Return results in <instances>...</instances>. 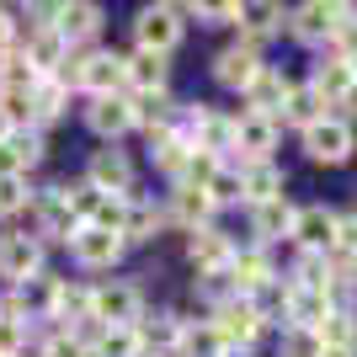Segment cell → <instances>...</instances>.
<instances>
[{"mask_svg":"<svg viewBox=\"0 0 357 357\" xmlns=\"http://www.w3.org/2000/svg\"><path fill=\"white\" fill-rule=\"evenodd\" d=\"M240 187H245V208H261V203H278V197H288V171H283L278 160L240 165Z\"/></svg>","mask_w":357,"mask_h":357,"instance_id":"obj_20","label":"cell"},{"mask_svg":"<svg viewBox=\"0 0 357 357\" xmlns=\"http://www.w3.org/2000/svg\"><path fill=\"white\" fill-rule=\"evenodd\" d=\"M27 331H32V326H22V320H6V314H0V357H27Z\"/></svg>","mask_w":357,"mask_h":357,"instance_id":"obj_43","label":"cell"},{"mask_svg":"<svg viewBox=\"0 0 357 357\" xmlns=\"http://www.w3.org/2000/svg\"><path fill=\"white\" fill-rule=\"evenodd\" d=\"M165 208H155L149 197H128V219H123V245H149V240H160V229H165Z\"/></svg>","mask_w":357,"mask_h":357,"instance_id":"obj_26","label":"cell"},{"mask_svg":"<svg viewBox=\"0 0 357 357\" xmlns=\"http://www.w3.org/2000/svg\"><path fill=\"white\" fill-rule=\"evenodd\" d=\"M203 192L213 197V208H229V203H245V187H240V165L235 160H224L219 171L208 176V187Z\"/></svg>","mask_w":357,"mask_h":357,"instance_id":"obj_35","label":"cell"},{"mask_svg":"<svg viewBox=\"0 0 357 357\" xmlns=\"http://www.w3.org/2000/svg\"><path fill=\"white\" fill-rule=\"evenodd\" d=\"M123 75H128V96H144V91H165V86H171V59L134 48V54H123Z\"/></svg>","mask_w":357,"mask_h":357,"instance_id":"obj_24","label":"cell"},{"mask_svg":"<svg viewBox=\"0 0 357 357\" xmlns=\"http://www.w3.org/2000/svg\"><path fill=\"white\" fill-rule=\"evenodd\" d=\"M294 213L298 203H288V197H278V203H261V208H251V240L256 245H278V240L294 235Z\"/></svg>","mask_w":357,"mask_h":357,"instance_id":"obj_25","label":"cell"},{"mask_svg":"<svg viewBox=\"0 0 357 357\" xmlns=\"http://www.w3.org/2000/svg\"><path fill=\"white\" fill-rule=\"evenodd\" d=\"M70 96H75V91L64 86L59 75H54V80H38V91H32V128H48V123H59L64 112H70Z\"/></svg>","mask_w":357,"mask_h":357,"instance_id":"obj_28","label":"cell"},{"mask_svg":"<svg viewBox=\"0 0 357 357\" xmlns=\"http://www.w3.org/2000/svg\"><path fill=\"white\" fill-rule=\"evenodd\" d=\"M314 336H320V347H357V310H336L331 304V314L314 326Z\"/></svg>","mask_w":357,"mask_h":357,"instance_id":"obj_33","label":"cell"},{"mask_svg":"<svg viewBox=\"0 0 357 357\" xmlns=\"http://www.w3.org/2000/svg\"><path fill=\"white\" fill-rule=\"evenodd\" d=\"M27 203H32L27 176H0V219H16V213H27Z\"/></svg>","mask_w":357,"mask_h":357,"instance_id":"obj_40","label":"cell"},{"mask_svg":"<svg viewBox=\"0 0 357 357\" xmlns=\"http://www.w3.org/2000/svg\"><path fill=\"white\" fill-rule=\"evenodd\" d=\"M91 357H144V342H139V326H118V331H102Z\"/></svg>","mask_w":357,"mask_h":357,"instance_id":"obj_34","label":"cell"},{"mask_svg":"<svg viewBox=\"0 0 357 357\" xmlns=\"http://www.w3.org/2000/svg\"><path fill=\"white\" fill-rule=\"evenodd\" d=\"M240 38H245V43H267V38H278V32L288 27V11L283 6H272V0H240Z\"/></svg>","mask_w":357,"mask_h":357,"instance_id":"obj_21","label":"cell"},{"mask_svg":"<svg viewBox=\"0 0 357 357\" xmlns=\"http://www.w3.org/2000/svg\"><path fill=\"white\" fill-rule=\"evenodd\" d=\"M357 27V6L352 0H304V6H288V32L298 43H336V32Z\"/></svg>","mask_w":357,"mask_h":357,"instance_id":"obj_2","label":"cell"},{"mask_svg":"<svg viewBox=\"0 0 357 357\" xmlns=\"http://www.w3.org/2000/svg\"><path fill=\"white\" fill-rule=\"evenodd\" d=\"M27 213H32V229H27V235H38L43 245H70V240H75V229H80L59 187H43V192H32Z\"/></svg>","mask_w":357,"mask_h":357,"instance_id":"obj_6","label":"cell"},{"mask_svg":"<svg viewBox=\"0 0 357 357\" xmlns=\"http://www.w3.org/2000/svg\"><path fill=\"white\" fill-rule=\"evenodd\" d=\"M107 11L96 6V0H70V6H59V38L70 48H91V38L102 32Z\"/></svg>","mask_w":357,"mask_h":357,"instance_id":"obj_22","label":"cell"},{"mask_svg":"<svg viewBox=\"0 0 357 357\" xmlns=\"http://www.w3.org/2000/svg\"><path fill=\"white\" fill-rule=\"evenodd\" d=\"M288 283H294V288H326V256L298 251V256H294V272H288Z\"/></svg>","mask_w":357,"mask_h":357,"instance_id":"obj_41","label":"cell"},{"mask_svg":"<svg viewBox=\"0 0 357 357\" xmlns=\"http://www.w3.org/2000/svg\"><path fill=\"white\" fill-rule=\"evenodd\" d=\"M181 16H192L203 27H229L240 22V0H203V6H181Z\"/></svg>","mask_w":357,"mask_h":357,"instance_id":"obj_37","label":"cell"},{"mask_svg":"<svg viewBox=\"0 0 357 357\" xmlns=\"http://www.w3.org/2000/svg\"><path fill=\"white\" fill-rule=\"evenodd\" d=\"M22 59L43 75V80H54V75L70 64V43L59 38V27H27V38H22Z\"/></svg>","mask_w":357,"mask_h":357,"instance_id":"obj_16","label":"cell"},{"mask_svg":"<svg viewBox=\"0 0 357 357\" xmlns=\"http://www.w3.org/2000/svg\"><path fill=\"white\" fill-rule=\"evenodd\" d=\"M336 107H342L336 118H347V123H352V128H357V80H352V91H347V96H342V102H336Z\"/></svg>","mask_w":357,"mask_h":357,"instance_id":"obj_46","label":"cell"},{"mask_svg":"<svg viewBox=\"0 0 357 357\" xmlns=\"http://www.w3.org/2000/svg\"><path fill=\"white\" fill-rule=\"evenodd\" d=\"M326 347H320V336L304 326H288L283 336H278V357H320Z\"/></svg>","mask_w":357,"mask_h":357,"instance_id":"obj_39","label":"cell"},{"mask_svg":"<svg viewBox=\"0 0 357 357\" xmlns=\"http://www.w3.org/2000/svg\"><path fill=\"white\" fill-rule=\"evenodd\" d=\"M59 80L70 91L91 96H128V75H123V54L112 48H70V64L59 70Z\"/></svg>","mask_w":357,"mask_h":357,"instance_id":"obj_1","label":"cell"},{"mask_svg":"<svg viewBox=\"0 0 357 357\" xmlns=\"http://www.w3.org/2000/svg\"><path fill=\"white\" fill-rule=\"evenodd\" d=\"M38 80H43V75L22 59V48L0 59V96H32V91H38Z\"/></svg>","mask_w":357,"mask_h":357,"instance_id":"obj_32","label":"cell"},{"mask_svg":"<svg viewBox=\"0 0 357 357\" xmlns=\"http://www.w3.org/2000/svg\"><path fill=\"white\" fill-rule=\"evenodd\" d=\"M86 128L107 144H118L123 134H134V107L128 96H91L86 102Z\"/></svg>","mask_w":357,"mask_h":357,"instance_id":"obj_17","label":"cell"},{"mask_svg":"<svg viewBox=\"0 0 357 357\" xmlns=\"http://www.w3.org/2000/svg\"><path fill=\"white\" fill-rule=\"evenodd\" d=\"M208 320H213V331H219V342L229 347V357H235V352L245 357L256 342H261V331H267V326H261V314H256L245 298H229V304H219Z\"/></svg>","mask_w":357,"mask_h":357,"instance_id":"obj_9","label":"cell"},{"mask_svg":"<svg viewBox=\"0 0 357 357\" xmlns=\"http://www.w3.org/2000/svg\"><path fill=\"white\" fill-rule=\"evenodd\" d=\"M213 213L219 208L203 187H171V197H165V219L181 229H203V224H213Z\"/></svg>","mask_w":357,"mask_h":357,"instance_id":"obj_23","label":"cell"},{"mask_svg":"<svg viewBox=\"0 0 357 357\" xmlns=\"http://www.w3.org/2000/svg\"><path fill=\"white\" fill-rule=\"evenodd\" d=\"M219 155H208V149H192V155H187V165H181V176L171 181V187H208V176L213 171H219Z\"/></svg>","mask_w":357,"mask_h":357,"instance_id":"obj_38","label":"cell"},{"mask_svg":"<svg viewBox=\"0 0 357 357\" xmlns=\"http://www.w3.org/2000/svg\"><path fill=\"white\" fill-rule=\"evenodd\" d=\"M181 357H229V347L219 342L213 320H181Z\"/></svg>","mask_w":357,"mask_h":357,"instance_id":"obj_31","label":"cell"},{"mask_svg":"<svg viewBox=\"0 0 357 357\" xmlns=\"http://www.w3.org/2000/svg\"><path fill=\"white\" fill-rule=\"evenodd\" d=\"M59 192H64V203H70L75 224H91L96 208H102V197H107V192H96L91 181H59Z\"/></svg>","mask_w":357,"mask_h":357,"instance_id":"obj_36","label":"cell"},{"mask_svg":"<svg viewBox=\"0 0 357 357\" xmlns=\"http://www.w3.org/2000/svg\"><path fill=\"white\" fill-rule=\"evenodd\" d=\"M261 70H267V59H261V48H256V43H245V38L224 43L219 54H213V64H208V75L219 80L224 91H235V96H245V86H251V80H256Z\"/></svg>","mask_w":357,"mask_h":357,"instance_id":"obj_8","label":"cell"},{"mask_svg":"<svg viewBox=\"0 0 357 357\" xmlns=\"http://www.w3.org/2000/svg\"><path fill=\"white\" fill-rule=\"evenodd\" d=\"M298 144H304V155H310L314 165H347V160H352V149H357V128H352L347 118H336V112H331L326 123L304 128V134H298Z\"/></svg>","mask_w":357,"mask_h":357,"instance_id":"obj_7","label":"cell"},{"mask_svg":"<svg viewBox=\"0 0 357 357\" xmlns=\"http://www.w3.org/2000/svg\"><path fill=\"white\" fill-rule=\"evenodd\" d=\"M187 155H192V144L176 134V128H160V134H149V165L160 171V176L176 181L181 165H187Z\"/></svg>","mask_w":357,"mask_h":357,"instance_id":"obj_27","label":"cell"},{"mask_svg":"<svg viewBox=\"0 0 357 357\" xmlns=\"http://www.w3.org/2000/svg\"><path fill=\"white\" fill-rule=\"evenodd\" d=\"M48 272V245L27 229H11V235H0V283L6 288H22L32 278H43Z\"/></svg>","mask_w":357,"mask_h":357,"instance_id":"obj_4","label":"cell"},{"mask_svg":"<svg viewBox=\"0 0 357 357\" xmlns=\"http://www.w3.org/2000/svg\"><path fill=\"white\" fill-rule=\"evenodd\" d=\"M294 251H314L326 256L331 240H336V208H326V203H304V208L294 213Z\"/></svg>","mask_w":357,"mask_h":357,"instance_id":"obj_13","label":"cell"},{"mask_svg":"<svg viewBox=\"0 0 357 357\" xmlns=\"http://www.w3.org/2000/svg\"><path fill=\"white\" fill-rule=\"evenodd\" d=\"M80 181H91L96 192H107V197H134V181H139V171H134V160L123 155V149H91V160H86V176Z\"/></svg>","mask_w":357,"mask_h":357,"instance_id":"obj_10","label":"cell"},{"mask_svg":"<svg viewBox=\"0 0 357 357\" xmlns=\"http://www.w3.org/2000/svg\"><path fill=\"white\" fill-rule=\"evenodd\" d=\"M310 86L320 91L331 107H336L347 91H352V70H347V59H336V54H320V59H314V70H310Z\"/></svg>","mask_w":357,"mask_h":357,"instance_id":"obj_30","label":"cell"},{"mask_svg":"<svg viewBox=\"0 0 357 357\" xmlns=\"http://www.w3.org/2000/svg\"><path fill=\"white\" fill-rule=\"evenodd\" d=\"M278 118H256V112H240V128H235V165H261L272 160V149H278Z\"/></svg>","mask_w":357,"mask_h":357,"instance_id":"obj_14","label":"cell"},{"mask_svg":"<svg viewBox=\"0 0 357 357\" xmlns=\"http://www.w3.org/2000/svg\"><path fill=\"white\" fill-rule=\"evenodd\" d=\"M229 278H235V294L251 298L256 288H267L272 278H278V267H272V251L267 245H235V256H229Z\"/></svg>","mask_w":357,"mask_h":357,"instance_id":"obj_15","label":"cell"},{"mask_svg":"<svg viewBox=\"0 0 357 357\" xmlns=\"http://www.w3.org/2000/svg\"><path fill=\"white\" fill-rule=\"evenodd\" d=\"M288 86H294V80H288L283 70H278V64H267V70L256 75L251 86H245V96H240V112H256V118H278V112H283V96H288Z\"/></svg>","mask_w":357,"mask_h":357,"instance_id":"obj_19","label":"cell"},{"mask_svg":"<svg viewBox=\"0 0 357 357\" xmlns=\"http://www.w3.org/2000/svg\"><path fill=\"white\" fill-rule=\"evenodd\" d=\"M331 112H336V107H331L310 80H294L288 96H283V112H278V128H298V134H304V128H314V123H326Z\"/></svg>","mask_w":357,"mask_h":357,"instance_id":"obj_12","label":"cell"},{"mask_svg":"<svg viewBox=\"0 0 357 357\" xmlns=\"http://www.w3.org/2000/svg\"><path fill=\"white\" fill-rule=\"evenodd\" d=\"M326 314H331V294H326V288H294V283H288V326L314 331Z\"/></svg>","mask_w":357,"mask_h":357,"instance_id":"obj_29","label":"cell"},{"mask_svg":"<svg viewBox=\"0 0 357 357\" xmlns=\"http://www.w3.org/2000/svg\"><path fill=\"white\" fill-rule=\"evenodd\" d=\"M91 320L107 326V331L139 326V320H144V294H139V283H123V278L96 283V288H91Z\"/></svg>","mask_w":357,"mask_h":357,"instance_id":"obj_5","label":"cell"},{"mask_svg":"<svg viewBox=\"0 0 357 357\" xmlns=\"http://www.w3.org/2000/svg\"><path fill=\"white\" fill-rule=\"evenodd\" d=\"M16 48H22V27H16V11H6V6H0V59H6V54H16Z\"/></svg>","mask_w":357,"mask_h":357,"instance_id":"obj_45","label":"cell"},{"mask_svg":"<svg viewBox=\"0 0 357 357\" xmlns=\"http://www.w3.org/2000/svg\"><path fill=\"white\" fill-rule=\"evenodd\" d=\"M123 235H112V229H96V224H80L70 240V261L75 267H86V272H112L123 261Z\"/></svg>","mask_w":357,"mask_h":357,"instance_id":"obj_11","label":"cell"},{"mask_svg":"<svg viewBox=\"0 0 357 357\" xmlns=\"http://www.w3.org/2000/svg\"><path fill=\"white\" fill-rule=\"evenodd\" d=\"M229 256H235V240L224 235L219 224H203V229H187V261L203 272H224L229 267Z\"/></svg>","mask_w":357,"mask_h":357,"instance_id":"obj_18","label":"cell"},{"mask_svg":"<svg viewBox=\"0 0 357 357\" xmlns=\"http://www.w3.org/2000/svg\"><path fill=\"white\" fill-rule=\"evenodd\" d=\"M38 357H91V347H80L70 331H54V336L38 347Z\"/></svg>","mask_w":357,"mask_h":357,"instance_id":"obj_44","label":"cell"},{"mask_svg":"<svg viewBox=\"0 0 357 357\" xmlns=\"http://www.w3.org/2000/svg\"><path fill=\"white\" fill-rule=\"evenodd\" d=\"M320 357H357V347H326Z\"/></svg>","mask_w":357,"mask_h":357,"instance_id":"obj_47","label":"cell"},{"mask_svg":"<svg viewBox=\"0 0 357 357\" xmlns=\"http://www.w3.org/2000/svg\"><path fill=\"white\" fill-rule=\"evenodd\" d=\"M6 139H11V118H6V112H0V144H6Z\"/></svg>","mask_w":357,"mask_h":357,"instance_id":"obj_48","label":"cell"},{"mask_svg":"<svg viewBox=\"0 0 357 357\" xmlns=\"http://www.w3.org/2000/svg\"><path fill=\"white\" fill-rule=\"evenodd\" d=\"M181 32H187L181 6H139L134 11V48H144V54L171 59L181 48Z\"/></svg>","mask_w":357,"mask_h":357,"instance_id":"obj_3","label":"cell"},{"mask_svg":"<svg viewBox=\"0 0 357 357\" xmlns=\"http://www.w3.org/2000/svg\"><path fill=\"white\" fill-rule=\"evenodd\" d=\"M336 261H357V213H336V240H331V251Z\"/></svg>","mask_w":357,"mask_h":357,"instance_id":"obj_42","label":"cell"}]
</instances>
